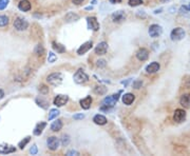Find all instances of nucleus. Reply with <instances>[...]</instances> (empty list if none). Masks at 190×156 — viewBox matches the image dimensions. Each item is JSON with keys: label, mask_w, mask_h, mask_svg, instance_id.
Segmentation results:
<instances>
[{"label": "nucleus", "mask_w": 190, "mask_h": 156, "mask_svg": "<svg viewBox=\"0 0 190 156\" xmlns=\"http://www.w3.org/2000/svg\"><path fill=\"white\" fill-rule=\"evenodd\" d=\"M118 100V94H114L112 96H108L106 97L105 99L103 100V107L100 108V110H109L110 108L114 107V105L117 102Z\"/></svg>", "instance_id": "obj_1"}, {"label": "nucleus", "mask_w": 190, "mask_h": 156, "mask_svg": "<svg viewBox=\"0 0 190 156\" xmlns=\"http://www.w3.org/2000/svg\"><path fill=\"white\" fill-rule=\"evenodd\" d=\"M63 80V75L61 73H52L47 77V81L52 86H59Z\"/></svg>", "instance_id": "obj_2"}, {"label": "nucleus", "mask_w": 190, "mask_h": 156, "mask_svg": "<svg viewBox=\"0 0 190 156\" xmlns=\"http://www.w3.org/2000/svg\"><path fill=\"white\" fill-rule=\"evenodd\" d=\"M74 81H75L77 84L86 83L89 81V76H88L81 69H79V70H77L76 73L74 74Z\"/></svg>", "instance_id": "obj_3"}, {"label": "nucleus", "mask_w": 190, "mask_h": 156, "mask_svg": "<svg viewBox=\"0 0 190 156\" xmlns=\"http://www.w3.org/2000/svg\"><path fill=\"white\" fill-rule=\"evenodd\" d=\"M185 31L183 30L182 28H175L173 29L172 32H171L170 34V37L171 39H172L173 41H180L182 39H184V37H185Z\"/></svg>", "instance_id": "obj_4"}, {"label": "nucleus", "mask_w": 190, "mask_h": 156, "mask_svg": "<svg viewBox=\"0 0 190 156\" xmlns=\"http://www.w3.org/2000/svg\"><path fill=\"white\" fill-rule=\"evenodd\" d=\"M14 26L17 31H25L28 29L29 22L25 19H23V18L17 17L14 21Z\"/></svg>", "instance_id": "obj_5"}, {"label": "nucleus", "mask_w": 190, "mask_h": 156, "mask_svg": "<svg viewBox=\"0 0 190 156\" xmlns=\"http://www.w3.org/2000/svg\"><path fill=\"white\" fill-rule=\"evenodd\" d=\"M163 33V29L162 26L159 25H150V28H149V35L152 38H156V37H159L162 35Z\"/></svg>", "instance_id": "obj_6"}, {"label": "nucleus", "mask_w": 190, "mask_h": 156, "mask_svg": "<svg viewBox=\"0 0 190 156\" xmlns=\"http://www.w3.org/2000/svg\"><path fill=\"white\" fill-rule=\"evenodd\" d=\"M47 145H48V148H49L50 150L55 151V150H57L58 147H59V140H58L57 137L51 136L47 139Z\"/></svg>", "instance_id": "obj_7"}, {"label": "nucleus", "mask_w": 190, "mask_h": 156, "mask_svg": "<svg viewBox=\"0 0 190 156\" xmlns=\"http://www.w3.org/2000/svg\"><path fill=\"white\" fill-rule=\"evenodd\" d=\"M186 118V112L185 110L183 109H178L175 110L174 112V115H173V119L176 123H182V121H184Z\"/></svg>", "instance_id": "obj_8"}, {"label": "nucleus", "mask_w": 190, "mask_h": 156, "mask_svg": "<svg viewBox=\"0 0 190 156\" xmlns=\"http://www.w3.org/2000/svg\"><path fill=\"white\" fill-rule=\"evenodd\" d=\"M69 100V97L67 95H57L54 98V105L56 107H63Z\"/></svg>", "instance_id": "obj_9"}, {"label": "nucleus", "mask_w": 190, "mask_h": 156, "mask_svg": "<svg viewBox=\"0 0 190 156\" xmlns=\"http://www.w3.org/2000/svg\"><path fill=\"white\" fill-rule=\"evenodd\" d=\"M87 21H88V26H89L90 30H93V31L100 30V23H98V21L95 17H88Z\"/></svg>", "instance_id": "obj_10"}, {"label": "nucleus", "mask_w": 190, "mask_h": 156, "mask_svg": "<svg viewBox=\"0 0 190 156\" xmlns=\"http://www.w3.org/2000/svg\"><path fill=\"white\" fill-rule=\"evenodd\" d=\"M111 18H112V21H113V22H122L123 20H125L126 14H125L124 11H117V12H115L112 14Z\"/></svg>", "instance_id": "obj_11"}, {"label": "nucleus", "mask_w": 190, "mask_h": 156, "mask_svg": "<svg viewBox=\"0 0 190 156\" xmlns=\"http://www.w3.org/2000/svg\"><path fill=\"white\" fill-rule=\"evenodd\" d=\"M107 51H108V43L105 41L98 43L97 47H95V53L97 55H105Z\"/></svg>", "instance_id": "obj_12"}, {"label": "nucleus", "mask_w": 190, "mask_h": 156, "mask_svg": "<svg viewBox=\"0 0 190 156\" xmlns=\"http://www.w3.org/2000/svg\"><path fill=\"white\" fill-rule=\"evenodd\" d=\"M15 151H16L15 147L10 146V145H7V144L0 145V153H1V154H10V153H13Z\"/></svg>", "instance_id": "obj_13"}, {"label": "nucleus", "mask_w": 190, "mask_h": 156, "mask_svg": "<svg viewBox=\"0 0 190 156\" xmlns=\"http://www.w3.org/2000/svg\"><path fill=\"white\" fill-rule=\"evenodd\" d=\"M136 57H137V59L141 60V61H145V60L148 59V57H149V52H148V50H146V49H140L137 52H136Z\"/></svg>", "instance_id": "obj_14"}, {"label": "nucleus", "mask_w": 190, "mask_h": 156, "mask_svg": "<svg viewBox=\"0 0 190 156\" xmlns=\"http://www.w3.org/2000/svg\"><path fill=\"white\" fill-rule=\"evenodd\" d=\"M92 46H93L92 41H87V42H85V43L82 44V46L80 47L78 50H77V54H78V55H84L85 53H87V52L91 49V47H92Z\"/></svg>", "instance_id": "obj_15"}, {"label": "nucleus", "mask_w": 190, "mask_h": 156, "mask_svg": "<svg viewBox=\"0 0 190 156\" xmlns=\"http://www.w3.org/2000/svg\"><path fill=\"white\" fill-rule=\"evenodd\" d=\"M92 101H93L92 97H91V96H87L86 98L80 100V107H81L82 109H85V110L90 109L91 105H92Z\"/></svg>", "instance_id": "obj_16"}, {"label": "nucleus", "mask_w": 190, "mask_h": 156, "mask_svg": "<svg viewBox=\"0 0 190 156\" xmlns=\"http://www.w3.org/2000/svg\"><path fill=\"white\" fill-rule=\"evenodd\" d=\"M31 7L32 5L28 0H21L19 3H18V9L22 11V12H29L31 10Z\"/></svg>", "instance_id": "obj_17"}, {"label": "nucleus", "mask_w": 190, "mask_h": 156, "mask_svg": "<svg viewBox=\"0 0 190 156\" xmlns=\"http://www.w3.org/2000/svg\"><path fill=\"white\" fill-rule=\"evenodd\" d=\"M160 63L159 62H151L150 65H147V68H146V71H147V73H149V74H153V73H156L157 71L160 70Z\"/></svg>", "instance_id": "obj_18"}, {"label": "nucleus", "mask_w": 190, "mask_h": 156, "mask_svg": "<svg viewBox=\"0 0 190 156\" xmlns=\"http://www.w3.org/2000/svg\"><path fill=\"white\" fill-rule=\"evenodd\" d=\"M93 121H94L96 125H98V126H104V125H106L108 120H107V118L104 115L97 114L93 117Z\"/></svg>", "instance_id": "obj_19"}, {"label": "nucleus", "mask_w": 190, "mask_h": 156, "mask_svg": "<svg viewBox=\"0 0 190 156\" xmlns=\"http://www.w3.org/2000/svg\"><path fill=\"white\" fill-rule=\"evenodd\" d=\"M134 99H135V96L131 93H127L123 96V102L127 105H130L133 101H134Z\"/></svg>", "instance_id": "obj_20"}, {"label": "nucleus", "mask_w": 190, "mask_h": 156, "mask_svg": "<svg viewBox=\"0 0 190 156\" xmlns=\"http://www.w3.org/2000/svg\"><path fill=\"white\" fill-rule=\"evenodd\" d=\"M45 126H47V123H44V121H41V123H37V126L35 127V129H34V135H40V134L42 133V131H44V129L45 128Z\"/></svg>", "instance_id": "obj_21"}, {"label": "nucleus", "mask_w": 190, "mask_h": 156, "mask_svg": "<svg viewBox=\"0 0 190 156\" xmlns=\"http://www.w3.org/2000/svg\"><path fill=\"white\" fill-rule=\"evenodd\" d=\"M65 19H66L67 22H73V21H77L79 19V16L73 12H69L68 14L66 15Z\"/></svg>", "instance_id": "obj_22"}, {"label": "nucleus", "mask_w": 190, "mask_h": 156, "mask_svg": "<svg viewBox=\"0 0 190 156\" xmlns=\"http://www.w3.org/2000/svg\"><path fill=\"white\" fill-rule=\"evenodd\" d=\"M63 128V121L59 120V119H56L55 121H53V123L51 125V130L53 132H57L61 130Z\"/></svg>", "instance_id": "obj_23"}, {"label": "nucleus", "mask_w": 190, "mask_h": 156, "mask_svg": "<svg viewBox=\"0 0 190 156\" xmlns=\"http://www.w3.org/2000/svg\"><path fill=\"white\" fill-rule=\"evenodd\" d=\"M180 102L182 105L184 107H189L190 105V95L189 94H184L183 96L181 97Z\"/></svg>", "instance_id": "obj_24"}, {"label": "nucleus", "mask_w": 190, "mask_h": 156, "mask_svg": "<svg viewBox=\"0 0 190 156\" xmlns=\"http://www.w3.org/2000/svg\"><path fill=\"white\" fill-rule=\"evenodd\" d=\"M53 49L55 50L57 53H65L66 52V47L60 43H57V42L53 41Z\"/></svg>", "instance_id": "obj_25"}, {"label": "nucleus", "mask_w": 190, "mask_h": 156, "mask_svg": "<svg viewBox=\"0 0 190 156\" xmlns=\"http://www.w3.org/2000/svg\"><path fill=\"white\" fill-rule=\"evenodd\" d=\"M36 102H37V105H39V107H41L42 109H47L48 108V105H49V102L47 101L44 98H41V97H38V98H36Z\"/></svg>", "instance_id": "obj_26"}, {"label": "nucleus", "mask_w": 190, "mask_h": 156, "mask_svg": "<svg viewBox=\"0 0 190 156\" xmlns=\"http://www.w3.org/2000/svg\"><path fill=\"white\" fill-rule=\"evenodd\" d=\"M106 92H107V88H105L104 86H98V87H95V88H94V93L95 94L104 95V94H106Z\"/></svg>", "instance_id": "obj_27"}, {"label": "nucleus", "mask_w": 190, "mask_h": 156, "mask_svg": "<svg viewBox=\"0 0 190 156\" xmlns=\"http://www.w3.org/2000/svg\"><path fill=\"white\" fill-rule=\"evenodd\" d=\"M58 115H59V111L57 109H52L49 113V120H53L54 118L57 117Z\"/></svg>", "instance_id": "obj_28"}, {"label": "nucleus", "mask_w": 190, "mask_h": 156, "mask_svg": "<svg viewBox=\"0 0 190 156\" xmlns=\"http://www.w3.org/2000/svg\"><path fill=\"white\" fill-rule=\"evenodd\" d=\"M9 25V18L4 15H0V28Z\"/></svg>", "instance_id": "obj_29"}, {"label": "nucleus", "mask_w": 190, "mask_h": 156, "mask_svg": "<svg viewBox=\"0 0 190 156\" xmlns=\"http://www.w3.org/2000/svg\"><path fill=\"white\" fill-rule=\"evenodd\" d=\"M69 144H70V136H69V135H63V138H61V145H63V147H67Z\"/></svg>", "instance_id": "obj_30"}, {"label": "nucleus", "mask_w": 190, "mask_h": 156, "mask_svg": "<svg viewBox=\"0 0 190 156\" xmlns=\"http://www.w3.org/2000/svg\"><path fill=\"white\" fill-rule=\"evenodd\" d=\"M30 138L31 137H25V139H23V140H21L20 142H19V145H18V147L20 148V149H23V148H25V146H26V144H28L29 141H30Z\"/></svg>", "instance_id": "obj_31"}, {"label": "nucleus", "mask_w": 190, "mask_h": 156, "mask_svg": "<svg viewBox=\"0 0 190 156\" xmlns=\"http://www.w3.org/2000/svg\"><path fill=\"white\" fill-rule=\"evenodd\" d=\"M128 3H129L130 7H137V5L143 3V0H129Z\"/></svg>", "instance_id": "obj_32"}, {"label": "nucleus", "mask_w": 190, "mask_h": 156, "mask_svg": "<svg viewBox=\"0 0 190 156\" xmlns=\"http://www.w3.org/2000/svg\"><path fill=\"white\" fill-rule=\"evenodd\" d=\"M56 59H57V56H56L53 52H50L49 53V57H48V61H49L50 63H53Z\"/></svg>", "instance_id": "obj_33"}, {"label": "nucleus", "mask_w": 190, "mask_h": 156, "mask_svg": "<svg viewBox=\"0 0 190 156\" xmlns=\"http://www.w3.org/2000/svg\"><path fill=\"white\" fill-rule=\"evenodd\" d=\"M39 92H40L41 94L45 95V94L49 93V88H48L47 86H44V84H41V86L39 87Z\"/></svg>", "instance_id": "obj_34"}, {"label": "nucleus", "mask_w": 190, "mask_h": 156, "mask_svg": "<svg viewBox=\"0 0 190 156\" xmlns=\"http://www.w3.org/2000/svg\"><path fill=\"white\" fill-rule=\"evenodd\" d=\"M35 53H36L37 55H42L44 53V47H42L41 44H38V46L36 47V49H35Z\"/></svg>", "instance_id": "obj_35"}, {"label": "nucleus", "mask_w": 190, "mask_h": 156, "mask_svg": "<svg viewBox=\"0 0 190 156\" xmlns=\"http://www.w3.org/2000/svg\"><path fill=\"white\" fill-rule=\"evenodd\" d=\"M9 4V0H0V11L4 10Z\"/></svg>", "instance_id": "obj_36"}, {"label": "nucleus", "mask_w": 190, "mask_h": 156, "mask_svg": "<svg viewBox=\"0 0 190 156\" xmlns=\"http://www.w3.org/2000/svg\"><path fill=\"white\" fill-rule=\"evenodd\" d=\"M97 67L98 68H104V67H106V65H107V62H106V60H104V59H100V60H98L97 61Z\"/></svg>", "instance_id": "obj_37"}, {"label": "nucleus", "mask_w": 190, "mask_h": 156, "mask_svg": "<svg viewBox=\"0 0 190 156\" xmlns=\"http://www.w3.org/2000/svg\"><path fill=\"white\" fill-rule=\"evenodd\" d=\"M30 152H31V154H32V155H36V154H37L38 150H37V147L35 146V145H34V146H32L31 150H30Z\"/></svg>", "instance_id": "obj_38"}, {"label": "nucleus", "mask_w": 190, "mask_h": 156, "mask_svg": "<svg viewBox=\"0 0 190 156\" xmlns=\"http://www.w3.org/2000/svg\"><path fill=\"white\" fill-rule=\"evenodd\" d=\"M187 10H188V7H181L180 14L181 15H187Z\"/></svg>", "instance_id": "obj_39"}, {"label": "nucleus", "mask_w": 190, "mask_h": 156, "mask_svg": "<svg viewBox=\"0 0 190 156\" xmlns=\"http://www.w3.org/2000/svg\"><path fill=\"white\" fill-rule=\"evenodd\" d=\"M67 155L69 156H72V155H79V153L75 151V150H71V151H69L68 153H67Z\"/></svg>", "instance_id": "obj_40"}, {"label": "nucleus", "mask_w": 190, "mask_h": 156, "mask_svg": "<svg viewBox=\"0 0 190 156\" xmlns=\"http://www.w3.org/2000/svg\"><path fill=\"white\" fill-rule=\"evenodd\" d=\"M143 84V82L141 81H135L134 83H133V87H134L135 89H140V87Z\"/></svg>", "instance_id": "obj_41"}, {"label": "nucleus", "mask_w": 190, "mask_h": 156, "mask_svg": "<svg viewBox=\"0 0 190 156\" xmlns=\"http://www.w3.org/2000/svg\"><path fill=\"white\" fill-rule=\"evenodd\" d=\"M85 117V115L84 114H77V115H74L73 116V118L74 119H76V120H78V119H82V118Z\"/></svg>", "instance_id": "obj_42"}, {"label": "nucleus", "mask_w": 190, "mask_h": 156, "mask_svg": "<svg viewBox=\"0 0 190 156\" xmlns=\"http://www.w3.org/2000/svg\"><path fill=\"white\" fill-rule=\"evenodd\" d=\"M72 2H73L74 4H76V5H80L84 2V0H72Z\"/></svg>", "instance_id": "obj_43"}, {"label": "nucleus", "mask_w": 190, "mask_h": 156, "mask_svg": "<svg viewBox=\"0 0 190 156\" xmlns=\"http://www.w3.org/2000/svg\"><path fill=\"white\" fill-rule=\"evenodd\" d=\"M109 1L114 4V3H119V2H122V0H109Z\"/></svg>", "instance_id": "obj_44"}, {"label": "nucleus", "mask_w": 190, "mask_h": 156, "mask_svg": "<svg viewBox=\"0 0 190 156\" xmlns=\"http://www.w3.org/2000/svg\"><path fill=\"white\" fill-rule=\"evenodd\" d=\"M3 96H4V92L2 91L1 89H0V99H2V98H3Z\"/></svg>", "instance_id": "obj_45"}, {"label": "nucleus", "mask_w": 190, "mask_h": 156, "mask_svg": "<svg viewBox=\"0 0 190 156\" xmlns=\"http://www.w3.org/2000/svg\"><path fill=\"white\" fill-rule=\"evenodd\" d=\"M160 11H162V10H157V11H155V14H157V13H160Z\"/></svg>", "instance_id": "obj_46"}, {"label": "nucleus", "mask_w": 190, "mask_h": 156, "mask_svg": "<svg viewBox=\"0 0 190 156\" xmlns=\"http://www.w3.org/2000/svg\"><path fill=\"white\" fill-rule=\"evenodd\" d=\"M86 10H92V7H86Z\"/></svg>", "instance_id": "obj_47"}, {"label": "nucleus", "mask_w": 190, "mask_h": 156, "mask_svg": "<svg viewBox=\"0 0 190 156\" xmlns=\"http://www.w3.org/2000/svg\"><path fill=\"white\" fill-rule=\"evenodd\" d=\"M166 1H170V0H162V2H166Z\"/></svg>", "instance_id": "obj_48"}, {"label": "nucleus", "mask_w": 190, "mask_h": 156, "mask_svg": "<svg viewBox=\"0 0 190 156\" xmlns=\"http://www.w3.org/2000/svg\"><path fill=\"white\" fill-rule=\"evenodd\" d=\"M188 10H189V12H190V3H189V5H188Z\"/></svg>", "instance_id": "obj_49"}]
</instances>
